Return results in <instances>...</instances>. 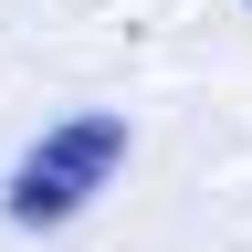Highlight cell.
Listing matches in <instances>:
<instances>
[{
    "mask_svg": "<svg viewBox=\"0 0 252 252\" xmlns=\"http://www.w3.org/2000/svg\"><path fill=\"white\" fill-rule=\"evenodd\" d=\"M116 168H126V116L84 105V116H63V126H42V137L21 147L0 210H11V231H63L74 210H94V189Z\"/></svg>",
    "mask_w": 252,
    "mask_h": 252,
    "instance_id": "6da1fadb",
    "label": "cell"
}]
</instances>
